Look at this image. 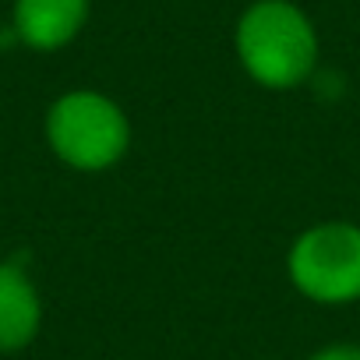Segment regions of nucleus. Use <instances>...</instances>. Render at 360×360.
<instances>
[{"instance_id": "nucleus-1", "label": "nucleus", "mask_w": 360, "mask_h": 360, "mask_svg": "<svg viewBox=\"0 0 360 360\" xmlns=\"http://www.w3.org/2000/svg\"><path fill=\"white\" fill-rule=\"evenodd\" d=\"M237 57L258 85L293 89L314 71L318 36L297 4L258 0L237 22Z\"/></svg>"}, {"instance_id": "nucleus-2", "label": "nucleus", "mask_w": 360, "mask_h": 360, "mask_svg": "<svg viewBox=\"0 0 360 360\" xmlns=\"http://www.w3.org/2000/svg\"><path fill=\"white\" fill-rule=\"evenodd\" d=\"M50 148L71 169H110L131 145V124L124 110L103 92H68L46 113Z\"/></svg>"}, {"instance_id": "nucleus-3", "label": "nucleus", "mask_w": 360, "mask_h": 360, "mask_svg": "<svg viewBox=\"0 0 360 360\" xmlns=\"http://www.w3.org/2000/svg\"><path fill=\"white\" fill-rule=\"evenodd\" d=\"M293 286L318 304H349L360 297V226L318 223L290 248Z\"/></svg>"}, {"instance_id": "nucleus-4", "label": "nucleus", "mask_w": 360, "mask_h": 360, "mask_svg": "<svg viewBox=\"0 0 360 360\" xmlns=\"http://www.w3.org/2000/svg\"><path fill=\"white\" fill-rule=\"evenodd\" d=\"M89 18V0H15L11 29L18 43L32 50H60L68 46Z\"/></svg>"}, {"instance_id": "nucleus-5", "label": "nucleus", "mask_w": 360, "mask_h": 360, "mask_svg": "<svg viewBox=\"0 0 360 360\" xmlns=\"http://www.w3.org/2000/svg\"><path fill=\"white\" fill-rule=\"evenodd\" d=\"M43 304L18 262H0V353L29 346L39 332Z\"/></svg>"}, {"instance_id": "nucleus-6", "label": "nucleus", "mask_w": 360, "mask_h": 360, "mask_svg": "<svg viewBox=\"0 0 360 360\" xmlns=\"http://www.w3.org/2000/svg\"><path fill=\"white\" fill-rule=\"evenodd\" d=\"M311 360H360V346H353V342H335V346L318 349Z\"/></svg>"}]
</instances>
